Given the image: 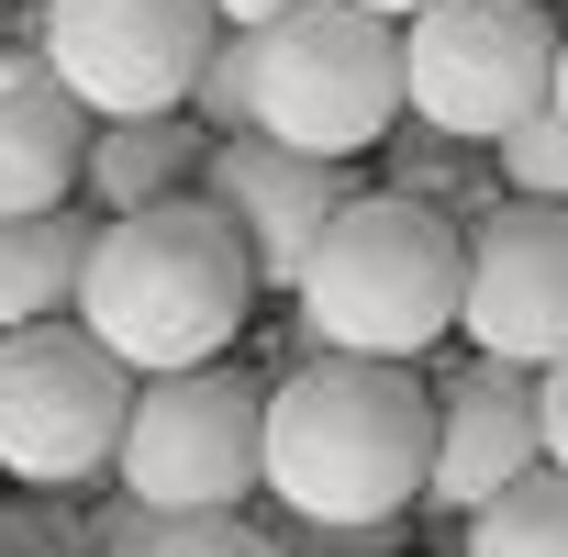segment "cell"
Instances as JSON below:
<instances>
[{"label": "cell", "mask_w": 568, "mask_h": 557, "mask_svg": "<svg viewBox=\"0 0 568 557\" xmlns=\"http://www.w3.org/2000/svg\"><path fill=\"white\" fill-rule=\"evenodd\" d=\"M557 0H424L402 23V90L424 134L501 145L524 112L557 101Z\"/></svg>", "instance_id": "cell-6"}, {"label": "cell", "mask_w": 568, "mask_h": 557, "mask_svg": "<svg viewBox=\"0 0 568 557\" xmlns=\"http://www.w3.org/2000/svg\"><path fill=\"white\" fill-rule=\"evenodd\" d=\"M57 502H68V490H23V502H0V557H79V535H68Z\"/></svg>", "instance_id": "cell-19"}, {"label": "cell", "mask_w": 568, "mask_h": 557, "mask_svg": "<svg viewBox=\"0 0 568 557\" xmlns=\"http://www.w3.org/2000/svg\"><path fill=\"white\" fill-rule=\"evenodd\" d=\"M535 457H546L535 368H513V357H479V346H468V368H446V379H435V479H424V502H435V513H479V502H490V490H513Z\"/></svg>", "instance_id": "cell-11"}, {"label": "cell", "mask_w": 568, "mask_h": 557, "mask_svg": "<svg viewBox=\"0 0 568 557\" xmlns=\"http://www.w3.org/2000/svg\"><path fill=\"white\" fill-rule=\"evenodd\" d=\"M201 112H123V123H90V156H79V201L90 212H145V201H179L201 190Z\"/></svg>", "instance_id": "cell-13"}, {"label": "cell", "mask_w": 568, "mask_h": 557, "mask_svg": "<svg viewBox=\"0 0 568 557\" xmlns=\"http://www.w3.org/2000/svg\"><path fill=\"white\" fill-rule=\"evenodd\" d=\"M79 156H90L79 90L34 45H0V223L45 212V201H79Z\"/></svg>", "instance_id": "cell-12"}, {"label": "cell", "mask_w": 568, "mask_h": 557, "mask_svg": "<svg viewBox=\"0 0 568 557\" xmlns=\"http://www.w3.org/2000/svg\"><path fill=\"white\" fill-rule=\"evenodd\" d=\"M457 335L479 357L546 368L568 357V201H490L468 212V278H457Z\"/></svg>", "instance_id": "cell-9"}, {"label": "cell", "mask_w": 568, "mask_h": 557, "mask_svg": "<svg viewBox=\"0 0 568 557\" xmlns=\"http://www.w3.org/2000/svg\"><path fill=\"white\" fill-rule=\"evenodd\" d=\"M402 123H413V90H402V23L390 12L291 0L278 23H256V134L357 168Z\"/></svg>", "instance_id": "cell-4"}, {"label": "cell", "mask_w": 568, "mask_h": 557, "mask_svg": "<svg viewBox=\"0 0 568 557\" xmlns=\"http://www.w3.org/2000/svg\"><path fill=\"white\" fill-rule=\"evenodd\" d=\"M245 313H256V256L234 245V223L201 190L145 201V212H101V245H90V278H79V324L134 379L223 357L245 335Z\"/></svg>", "instance_id": "cell-2"}, {"label": "cell", "mask_w": 568, "mask_h": 557, "mask_svg": "<svg viewBox=\"0 0 568 557\" xmlns=\"http://www.w3.org/2000/svg\"><path fill=\"white\" fill-rule=\"evenodd\" d=\"M134 368L79 324H12L0 335V479L12 490H101L134 424Z\"/></svg>", "instance_id": "cell-5"}, {"label": "cell", "mask_w": 568, "mask_h": 557, "mask_svg": "<svg viewBox=\"0 0 568 557\" xmlns=\"http://www.w3.org/2000/svg\"><path fill=\"white\" fill-rule=\"evenodd\" d=\"M134 557H291V546L267 524H245V513H156V535Z\"/></svg>", "instance_id": "cell-18"}, {"label": "cell", "mask_w": 568, "mask_h": 557, "mask_svg": "<svg viewBox=\"0 0 568 557\" xmlns=\"http://www.w3.org/2000/svg\"><path fill=\"white\" fill-rule=\"evenodd\" d=\"M368 557H390V546H368Z\"/></svg>", "instance_id": "cell-24"}, {"label": "cell", "mask_w": 568, "mask_h": 557, "mask_svg": "<svg viewBox=\"0 0 568 557\" xmlns=\"http://www.w3.org/2000/svg\"><path fill=\"white\" fill-rule=\"evenodd\" d=\"M468 557H568V468L535 457L513 490H490L468 513Z\"/></svg>", "instance_id": "cell-15"}, {"label": "cell", "mask_w": 568, "mask_h": 557, "mask_svg": "<svg viewBox=\"0 0 568 557\" xmlns=\"http://www.w3.org/2000/svg\"><path fill=\"white\" fill-rule=\"evenodd\" d=\"M457 278H468V223L424 190H346L324 245L302 256V335L346 357H435L457 335Z\"/></svg>", "instance_id": "cell-3"}, {"label": "cell", "mask_w": 568, "mask_h": 557, "mask_svg": "<svg viewBox=\"0 0 568 557\" xmlns=\"http://www.w3.org/2000/svg\"><path fill=\"white\" fill-rule=\"evenodd\" d=\"M535 413H546V457L568 468V357H546V368H535Z\"/></svg>", "instance_id": "cell-20"}, {"label": "cell", "mask_w": 568, "mask_h": 557, "mask_svg": "<svg viewBox=\"0 0 568 557\" xmlns=\"http://www.w3.org/2000/svg\"><path fill=\"white\" fill-rule=\"evenodd\" d=\"M490 168H501V190H524V201H568V112H557V101L524 112V123L490 145Z\"/></svg>", "instance_id": "cell-17"}, {"label": "cell", "mask_w": 568, "mask_h": 557, "mask_svg": "<svg viewBox=\"0 0 568 557\" xmlns=\"http://www.w3.org/2000/svg\"><path fill=\"white\" fill-rule=\"evenodd\" d=\"M90 245H101V212H90V201H45V212H12V223H0V335L79 313Z\"/></svg>", "instance_id": "cell-14"}, {"label": "cell", "mask_w": 568, "mask_h": 557, "mask_svg": "<svg viewBox=\"0 0 568 557\" xmlns=\"http://www.w3.org/2000/svg\"><path fill=\"white\" fill-rule=\"evenodd\" d=\"M357 12H390V23H413V12H424V0H357Z\"/></svg>", "instance_id": "cell-22"}, {"label": "cell", "mask_w": 568, "mask_h": 557, "mask_svg": "<svg viewBox=\"0 0 568 557\" xmlns=\"http://www.w3.org/2000/svg\"><path fill=\"white\" fill-rule=\"evenodd\" d=\"M212 12H223L234 34H256V23H278V12H291V0H212Z\"/></svg>", "instance_id": "cell-21"}, {"label": "cell", "mask_w": 568, "mask_h": 557, "mask_svg": "<svg viewBox=\"0 0 568 557\" xmlns=\"http://www.w3.org/2000/svg\"><path fill=\"white\" fill-rule=\"evenodd\" d=\"M190 112H201V134H256V34L223 23V45L190 79Z\"/></svg>", "instance_id": "cell-16"}, {"label": "cell", "mask_w": 568, "mask_h": 557, "mask_svg": "<svg viewBox=\"0 0 568 557\" xmlns=\"http://www.w3.org/2000/svg\"><path fill=\"white\" fill-rule=\"evenodd\" d=\"M267 502L324 535H390L424 479H435V391L402 357H346L313 346L302 368L267 379V435H256Z\"/></svg>", "instance_id": "cell-1"}, {"label": "cell", "mask_w": 568, "mask_h": 557, "mask_svg": "<svg viewBox=\"0 0 568 557\" xmlns=\"http://www.w3.org/2000/svg\"><path fill=\"white\" fill-rule=\"evenodd\" d=\"M557 112H568V34H557Z\"/></svg>", "instance_id": "cell-23"}, {"label": "cell", "mask_w": 568, "mask_h": 557, "mask_svg": "<svg viewBox=\"0 0 568 557\" xmlns=\"http://www.w3.org/2000/svg\"><path fill=\"white\" fill-rule=\"evenodd\" d=\"M201 201H212V212L234 223V245L256 256V291H302V256H313L324 223L346 212V168L278 145V134H212Z\"/></svg>", "instance_id": "cell-10"}, {"label": "cell", "mask_w": 568, "mask_h": 557, "mask_svg": "<svg viewBox=\"0 0 568 557\" xmlns=\"http://www.w3.org/2000/svg\"><path fill=\"white\" fill-rule=\"evenodd\" d=\"M212 45H223L212 0H34V57L79 90L90 123L190 112V79Z\"/></svg>", "instance_id": "cell-8"}, {"label": "cell", "mask_w": 568, "mask_h": 557, "mask_svg": "<svg viewBox=\"0 0 568 557\" xmlns=\"http://www.w3.org/2000/svg\"><path fill=\"white\" fill-rule=\"evenodd\" d=\"M256 435H267V391L245 368L201 357V368H168V379L134 391V424H123L112 479L145 513H245L267 490Z\"/></svg>", "instance_id": "cell-7"}]
</instances>
